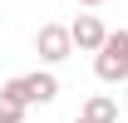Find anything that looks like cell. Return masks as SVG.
Returning <instances> with one entry per match:
<instances>
[{"instance_id":"6da1fadb","label":"cell","mask_w":128,"mask_h":123,"mask_svg":"<svg viewBox=\"0 0 128 123\" xmlns=\"http://www.w3.org/2000/svg\"><path fill=\"white\" fill-rule=\"evenodd\" d=\"M0 98H15V104H54L59 98V79L49 74V69H34V74H15L0 84Z\"/></svg>"},{"instance_id":"7a4b0ae2","label":"cell","mask_w":128,"mask_h":123,"mask_svg":"<svg viewBox=\"0 0 128 123\" xmlns=\"http://www.w3.org/2000/svg\"><path fill=\"white\" fill-rule=\"evenodd\" d=\"M94 74L104 84H123L128 79V30H108L104 49L94 54Z\"/></svg>"},{"instance_id":"3957f363","label":"cell","mask_w":128,"mask_h":123,"mask_svg":"<svg viewBox=\"0 0 128 123\" xmlns=\"http://www.w3.org/2000/svg\"><path fill=\"white\" fill-rule=\"evenodd\" d=\"M34 54L44 64H64L74 54V40H69V25H40L34 30Z\"/></svg>"},{"instance_id":"277c9868","label":"cell","mask_w":128,"mask_h":123,"mask_svg":"<svg viewBox=\"0 0 128 123\" xmlns=\"http://www.w3.org/2000/svg\"><path fill=\"white\" fill-rule=\"evenodd\" d=\"M69 40H74V49H84V54H98L104 40H108V30H104L98 15H79L74 25H69Z\"/></svg>"},{"instance_id":"5b68a950","label":"cell","mask_w":128,"mask_h":123,"mask_svg":"<svg viewBox=\"0 0 128 123\" xmlns=\"http://www.w3.org/2000/svg\"><path fill=\"white\" fill-rule=\"evenodd\" d=\"M79 118L84 123H118V104H113L108 94H94V98H84Z\"/></svg>"},{"instance_id":"8992f818","label":"cell","mask_w":128,"mask_h":123,"mask_svg":"<svg viewBox=\"0 0 128 123\" xmlns=\"http://www.w3.org/2000/svg\"><path fill=\"white\" fill-rule=\"evenodd\" d=\"M25 113H30L25 104H15V98H0V123H25Z\"/></svg>"},{"instance_id":"52a82bcc","label":"cell","mask_w":128,"mask_h":123,"mask_svg":"<svg viewBox=\"0 0 128 123\" xmlns=\"http://www.w3.org/2000/svg\"><path fill=\"white\" fill-rule=\"evenodd\" d=\"M79 5H84V10H94V5H104V0H79Z\"/></svg>"},{"instance_id":"ba28073f","label":"cell","mask_w":128,"mask_h":123,"mask_svg":"<svg viewBox=\"0 0 128 123\" xmlns=\"http://www.w3.org/2000/svg\"><path fill=\"white\" fill-rule=\"evenodd\" d=\"M74 123H84V118H74Z\"/></svg>"}]
</instances>
